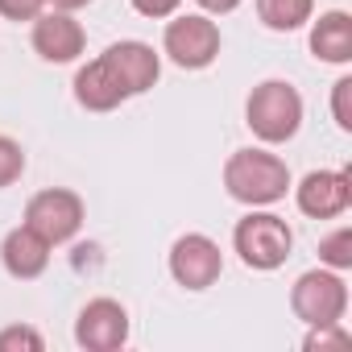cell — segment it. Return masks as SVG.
<instances>
[{
    "instance_id": "cell-1",
    "label": "cell",
    "mask_w": 352,
    "mask_h": 352,
    "mask_svg": "<svg viewBox=\"0 0 352 352\" xmlns=\"http://www.w3.org/2000/svg\"><path fill=\"white\" fill-rule=\"evenodd\" d=\"M224 191L245 208H270L290 191V166L270 149H236L224 162Z\"/></svg>"
},
{
    "instance_id": "cell-2",
    "label": "cell",
    "mask_w": 352,
    "mask_h": 352,
    "mask_svg": "<svg viewBox=\"0 0 352 352\" xmlns=\"http://www.w3.org/2000/svg\"><path fill=\"white\" fill-rule=\"evenodd\" d=\"M245 124L253 129L257 141L282 145L302 129V96L286 79H265L245 100Z\"/></svg>"
},
{
    "instance_id": "cell-3",
    "label": "cell",
    "mask_w": 352,
    "mask_h": 352,
    "mask_svg": "<svg viewBox=\"0 0 352 352\" xmlns=\"http://www.w3.org/2000/svg\"><path fill=\"white\" fill-rule=\"evenodd\" d=\"M232 249H236V257H241L249 270L270 274V270L286 265V257H290V249H294V232H290V224H286L282 216H274V212H249V216L236 224V232H232Z\"/></svg>"
},
{
    "instance_id": "cell-4",
    "label": "cell",
    "mask_w": 352,
    "mask_h": 352,
    "mask_svg": "<svg viewBox=\"0 0 352 352\" xmlns=\"http://www.w3.org/2000/svg\"><path fill=\"white\" fill-rule=\"evenodd\" d=\"M220 25L208 13H183V17H170L166 34H162V50L174 67L183 71H204L220 58Z\"/></svg>"
},
{
    "instance_id": "cell-5",
    "label": "cell",
    "mask_w": 352,
    "mask_h": 352,
    "mask_svg": "<svg viewBox=\"0 0 352 352\" xmlns=\"http://www.w3.org/2000/svg\"><path fill=\"white\" fill-rule=\"evenodd\" d=\"M290 311L307 323V327H323V323H340L348 311V282L340 270H307L294 290H290Z\"/></svg>"
},
{
    "instance_id": "cell-6",
    "label": "cell",
    "mask_w": 352,
    "mask_h": 352,
    "mask_svg": "<svg viewBox=\"0 0 352 352\" xmlns=\"http://www.w3.org/2000/svg\"><path fill=\"white\" fill-rule=\"evenodd\" d=\"M25 224L54 249V245H67L75 241V232L83 228V199L67 187H50V191H38L30 204H25Z\"/></svg>"
},
{
    "instance_id": "cell-7",
    "label": "cell",
    "mask_w": 352,
    "mask_h": 352,
    "mask_svg": "<svg viewBox=\"0 0 352 352\" xmlns=\"http://www.w3.org/2000/svg\"><path fill=\"white\" fill-rule=\"evenodd\" d=\"M220 274H224V253L212 236L187 232L170 245V278L183 290H208L220 282Z\"/></svg>"
},
{
    "instance_id": "cell-8",
    "label": "cell",
    "mask_w": 352,
    "mask_h": 352,
    "mask_svg": "<svg viewBox=\"0 0 352 352\" xmlns=\"http://www.w3.org/2000/svg\"><path fill=\"white\" fill-rule=\"evenodd\" d=\"M294 204L311 220H336L352 204V174L348 170H311L294 187Z\"/></svg>"
},
{
    "instance_id": "cell-9",
    "label": "cell",
    "mask_w": 352,
    "mask_h": 352,
    "mask_svg": "<svg viewBox=\"0 0 352 352\" xmlns=\"http://www.w3.org/2000/svg\"><path fill=\"white\" fill-rule=\"evenodd\" d=\"M129 340V311L116 298H91L75 319V344L87 352H116Z\"/></svg>"
},
{
    "instance_id": "cell-10",
    "label": "cell",
    "mask_w": 352,
    "mask_h": 352,
    "mask_svg": "<svg viewBox=\"0 0 352 352\" xmlns=\"http://www.w3.org/2000/svg\"><path fill=\"white\" fill-rule=\"evenodd\" d=\"M104 63L112 67V75L120 79V87L129 91V100H133V96H145V91L157 83V75H162V58H157V50L145 46V42H137V38H129V42H112V46L104 50Z\"/></svg>"
},
{
    "instance_id": "cell-11",
    "label": "cell",
    "mask_w": 352,
    "mask_h": 352,
    "mask_svg": "<svg viewBox=\"0 0 352 352\" xmlns=\"http://www.w3.org/2000/svg\"><path fill=\"white\" fill-rule=\"evenodd\" d=\"M83 46H87V34H83V25L71 13L50 9V13L34 17V50H38V58H46V63H75L83 54Z\"/></svg>"
},
{
    "instance_id": "cell-12",
    "label": "cell",
    "mask_w": 352,
    "mask_h": 352,
    "mask_svg": "<svg viewBox=\"0 0 352 352\" xmlns=\"http://www.w3.org/2000/svg\"><path fill=\"white\" fill-rule=\"evenodd\" d=\"M0 261H5L9 278L34 282V278H42L46 265H50V245H46L30 224H17L5 241H0Z\"/></svg>"
},
{
    "instance_id": "cell-13",
    "label": "cell",
    "mask_w": 352,
    "mask_h": 352,
    "mask_svg": "<svg viewBox=\"0 0 352 352\" xmlns=\"http://www.w3.org/2000/svg\"><path fill=\"white\" fill-rule=\"evenodd\" d=\"M75 100L87 112H112V108H120L129 100V91L120 87V79L112 75V67L100 54L87 67H79V75H75Z\"/></svg>"
},
{
    "instance_id": "cell-14",
    "label": "cell",
    "mask_w": 352,
    "mask_h": 352,
    "mask_svg": "<svg viewBox=\"0 0 352 352\" xmlns=\"http://www.w3.org/2000/svg\"><path fill=\"white\" fill-rule=\"evenodd\" d=\"M311 54L319 63H336V67L352 63V17L340 13V9L323 13L311 25Z\"/></svg>"
},
{
    "instance_id": "cell-15",
    "label": "cell",
    "mask_w": 352,
    "mask_h": 352,
    "mask_svg": "<svg viewBox=\"0 0 352 352\" xmlns=\"http://www.w3.org/2000/svg\"><path fill=\"white\" fill-rule=\"evenodd\" d=\"M311 13H315V0H257V17L274 34L302 30L311 21Z\"/></svg>"
},
{
    "instance_id": "cell-16",
    "label": "cell",
    "mask_w": 352,
    "mask_h": 352,
    "mask_svg": "<svg viewBox=\"0 0 352 352\" xmlns=\"http://www.w3.org/2000/svg\"><path fill=\"white\" fill-rule=\"evenodd\" d=\"M319 261L327 270H352V228H336L331 236L319 241Z\"/></svg>"
},
{
    "instance_id": "cell-17",
    "label": "cell",
    "mask_w": 352,
    "mask_h": 352,
    "mask_svg": "<svg viewBox=\"0 0 352 352\" xmlns=\"http://www.w3.org/2000/svg\"><path fill=\"white\" fill-rule=\"evenodd\" d=\"M46 340L38 327L30 323H13V327H0V352H42Z\"/></svg>"
},
{
    "instance_id": "cell-18",
    "label": "cell",
    "mask_w": 352,
    "mask_h": 352,
    "mask_svg": "<svg viewBox=\"0 0 352 352\" xmlns=\"http://www.w3.org/2000/svg\"><path fill=\"white\" fill-rule=\"evenodd\" d=\"M21 174H25V149H21L13 137L0 133V191L13 187Z\"/></svg>"
},
{
    "instance_id": "cell-19",
    "label": "cell",
    "mask_w": 352,
    "mask_h": 352,
    "mask_svg": "<svg viewBox=\"0 0 352 352\" xmlns=\"http://www.w3.org/2000/svg\"><path fill=\"white\" fill-rule=\"evenodd\" d=\"M348 344H352V336H348L340 323H323V327H311V336L302 340V348H307V352H315V348H319V352H323V348H348Z\"/></svg>"
},
{
    "instance_id": "cell-20",
    "label": "cell",
    "mask_w": 352,
    "mask_h": 352,
    "mask_svg": "<svg viewBox=\"0 0 352 352\" xmlns=\"http://www.w3.org/2000/svg\"><path fill=\"white\" fill-rule=\"evenodd\" d=\"M331 116L344 133H352V79L348 75L336 79V87H331Z\"/></svg>"
},
{
    "instance_id": "cell-21",
    "label": "cell",
    "mask_w": 352,
    "mask_h": 352,
    "mask_svg": "<svg viewBox=\"0 0 352 352\" xmlns=\"http://www.w3.org/2000/svg\"><path fill=\"white\" fill-rule=\"evenodd\" d=\"M46 9V0H0V17L5 21H34Z\"/></svg>"
},
{
    "instance_id": "cell-22",
    "label": "cell",
    "mask_w": 352,
    "mask_h": 352,
    "mask_svg": "<svg viewBox=\"0 0 352 352\" xmlns=\"http://www.w3.org/2000/svg\"><path fill=\"white\" fill-rule=\"evenodd\" d=\"M129 5H133L141 17H153V21H162V17H174V13H179V5H183V0H129Z\"/></svg>"
},
{
    "instance_id": "cell-23",
    "label": "cell",
    "mask_w": 352,
    "mask_h": 352,
    "mask_svg": "<svg viewBox=\"0 0 352 352\" xmlns=\"http://www.w3.org/2000/svg\"><path fill=\"white\" fill-rule=\"evenodd\" d=\"M195 5L208 13V17H224V13H232V9H241V0H195Z\"/></svg>"
},
{
    "instance_id": "cell-24",
    "label": "cell",
    "mask_w": 352,
    "mask_h": 352,
    "mask_svg": "<svg viewBox=\"0 0 352 352\" xmlns=\"http://www.w3.org/2000/svg\"><path fill=\"white\" fill-rule=\"evenodd\" d=\"M50 9H63V13H75V9H83V5H91V0H46Z\"/></svg>"
}]
</instances>
